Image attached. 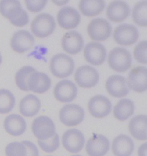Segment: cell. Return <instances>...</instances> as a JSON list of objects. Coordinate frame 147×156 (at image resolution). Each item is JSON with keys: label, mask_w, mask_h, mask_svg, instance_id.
<instances>
[{"label": "cell", "mask_w": 147, "mask_h": 156, "mask_svg": "<svg viewBox=\"0 0 147 156\" xmlns=\"http://www.w3.org/2000/svg\"><path fill=\"white\" fill-rule=\"evenodd\" d=\"M0 13L16 27H22L29 23V16L19 1H1Z\"/></svg>", "instance_id": "1"}, {"label": "cell", "mask_w": 147, "mask_h": 156, "mask_svg": "<svg viewBox=\"0 0 147 156\" xmlns=\"http://www.w3.org/2000/svg\"><path fill=\"white\" fill-rule=\"evenodd\" d=\"M49 68L54 76L64 79L73 73L75 63L73 59L67 55L56 54L51 59Z\"/></svg>", "instance_id": "2"}, {"label": "cell", "mask_w": 147, "mask_h": 156, "mask_svg": "<svg viewBox=\"0 0 147 156\" xmlns=\"http://www.w3.org/2000/svg\"><path fill=\"white\" fill-rule=\"evenodd\" d=\"M132 58L131 53L123 47H115L108 55L109 67L118 73H124L131 68Z\"/></svg>", "instance_id": "3"}, {"label": "cell", "mask_w": 147, "mask_h": 156, "mask_svg": "<svg viewBox=\"0 0 147 156\" xmlns=\"http://www.w3.org/2000/svg\"><path fill=\"white\" fill-rule=\"evenodd\" d=\"M56 28L54 17L48 13H41L34 17L31 23V30L40 39L45 38L52 34Z\"/></svg>", "instance_id": "4"}, {"label": "cell", "mask_w": 147, "mask_h": 156, "mask_svg": "<svg viewBox=\"0 0 147 156\" xmlns=\"http://www.w3.org/2000/svg\"><path fill=\"white\" fill-rule=\"evenodd\" d=\"M138 38V30L133 25H120L115 28L113 32V39L115 42L123 46L133 45L137 42Z\"/></svg>", "instance_id": "5"}, {"label": "cell", "mask_w": 147, "mask_h": 156, "mask_svg": "<svg viewBox=\"0 0 147 156\" xmlns=\"http://www.w3.org/2000/svg\"><path fill=\"white\" fill-rule=\"evenodd\" d=\"M84 111L83 108L76 104L64 106L59 112L60 122L67 126H75L84 121Z\"/></svg>", "instance_id": "6"}, {"label": "cell", "mask_w": 147, "mask_h": 156, "mask_svg": "<svg viewBox=\"0 0 147 156\" xmlns=\"http://www.w3.org/2000/svg\"><path fill=\"white\" fill-rule=\"evenodd\" d=\"M112 31V26L106 20L96 18L88 24L87 32L90 39L94 41H102L109 39Z\"/></svg>", "instance_id": "7"}, {"label": "cell", "mask_w": 147, "mask_h": 156, "mask_svg": "<svg viewBox=\"0 0 147 156\" xmlns=\"http://www.w3.org/2000/svg\"><path fill=\"white\" fill-rule=\"evenodd\" d=\"M32 130L38 140H48L56 134L55 126L52 120L47 116H40L34 119L32 125Z\"/></svg>", "instance_id": "8"}, {"label": "cell", "mask_w": 147, "mask_h": 156, "mask_svg": "<svg viewBox=\"0 0 147 156\" xmlns=\"http://www.w3.org/2000/svg\"><path fill=\"white\" fill-rule=\"evenodd\" d=\"M99 79L98 71L93 67L84 65L79 67L75 73V80L79 87L90 88L97 85Z\"/></svg>", "instance_id": "9"}, {"label": "cell", "mask_w": 147, "mask_h": 156, "mask_svg": "<svg viewBox=\"0 0 147 156\" xmlns=\"http://www.w3.org/2000/svg\"><path fill=\"white\" fill-rule=\"evenodd\" d=\"M62 142L64 147L71 153H77L84 147L85 138L82 132L76 129H69L62 136Z\"/></svg>", "instance_id": "10"}, {"label": "cell", "mask_w": 147, "mask_h": 156, "mask_svg": "<svg viewBox=\"0 0 147 156\" xmlns=\"http://www.w3.org/2000/svg\"><path fill=\"white\" fill-rule=\"evenodd\" d=\"M147 69L144 66H137L130 71L127 77L128 88L136 93L147 90Z\"/></svg>", "instance_id": "11"}, {"label": "cell", "mask_w": 147, "mask_h": 156, "mask_svg": "<svg viewBox=\"0 0 147 156\" xmlns=\"http://www.w3.org/2000/svg\"><path fill=\"white\" fill-rule=\"evenodd\" d=\"M78 88L74 83L67 79H64L57 83L54 87V97L62 103L73 101L77 96Z\"/></svg>", "instance_id": "12"}, {"label": "cell", "mask_w": 147, "mask_h": 156, "mask_svg": "<svg viewBox=\"0 0 147 156\" xmlns=\"http://www.w3.org/2000/svg\"><path fill=\"white\" fill-rule=\"evenodd\" d=\"M88 110L90 114L96 118L108 116L112 111V103L108 98L102 95L94 96L89 101Z\"/></svg>", "instance_id": "13"}, {"label": "cell", "mask_w": 147, "mask_h": 156, "mask_svg": "<svg viewBox=\"0 0 147 156\" xmlns=\"http://www.w3.org/2000/svg\"><path fill=\"white\" fill-rule=\"evenodd\" d=\"M34 40L32 34L26 30H20L13 35L10 46L12 49L19 54H23L33 48Z\"/></svg>", "instance_id": "14"}, {"label": "cell", "mask_w": 147, "mask_h": 156, "mask_svg": "<svg viewBox=\"0 0 147 156\" xmlns=\"http://www.w3.org/2000/svg\"><path fill=\"white\" fill-rule=\"evenodd\" d=\"M84 57L86 62L91 65H101L106 58V48L99 43L90 42L84 47Z\"/></svg>", "instance_id": "15"}, {"label": "cell", "mask_w": 147, "mask_h": 156, "mask_svg": "<svg viewBox=\"0 0 147 156\" xmlns=\"http://www.w3.org/2000/svg\"><path fill=\"white\" fill-rule=\"evenodd\" d=\"M109 149L110 142L102 134H94L86 145V151L89 156H104Z\"/></svg>", "instance_id": "16"}, {"label": "cell", "mask_w": 147, "mask_h": 156, "mask_svg": "<svg viewBox=\"0 0 147 156\" xmlns=\"http://www.w3.org/2000/svg\"><path fill=\"white\" fill-rule=\"evenodd\" d=\"M105 87L109 95L117 98L127 96L129 92L127 79L119 75H113L109 77L105 83Z\"/></svg>", "instance_id": "17"}, {"label": "cell", "mask_w": 147, "mask_h": 156, "mask_svg": "<svg viewBox=\"0 0 147 156\" xmlns=\"http://www.w3.org/2000/svg\"><path fill=\"white\" fill-rule=\"evenodd\" d=\"M57 20L60 27L64 29H74L81 21V15L78 11L73 7L64 6L60 9Z\"/></svg>", "instance_id": "18"}, {"label": "cell", "mask_w": 147, "mask_h": 156, "mask_svg": "<svg viewBox=\"0 0 147 156\" xmlns=\"http://www.w3.org/2000/svg\"><path fill=\"white\" fill-rule=\"evenodd\" d=\"M61 44L62 48L67 54L76 55L84 47V41L81 34L77 31H70L64 34Z\"/></svg>", "instance_id": "19"}, {"label": "cell", "mask_w": 147, "mask_h": 156, "mask_svg": "<svg viewBox=\"0 0 147 156\" xmlns=\"http://www.w3.org/2000/svg\"><path fill=\"white\" fill-rule=\"evenodd\" d=\"M130 15V8L127 3L123 1H114L109 3L106 9L108 19L114 23L124 21Z\"/></svg>", "instance_id": "20"}, {"label": "cell", "mask_w": 147, "mask_h": 156, "mask_svg": "<svg viewBox=\"0 0 147 156\" xmlns=\"http://www.w3.org/2000/svg\"><path fill=\"white\" fill-rule=\"evenodd\" d=\"M51 86V80L44 73L34 71L30 75L28 81L29 90L37 94H43L49 90Z\"/></svg>", "instance_id": "21"}, {"label": "cell", "mask_w": 147, "mask_h": 156, "mask_svg": "<svg viewBox=\"0 0 147 156\" xmlns=\"http://www.w3.org/2000/svg\"><path fill=\"white\" fill-rule=\"evenodd\" d=\"M5 131L12 136H20L23 134L27 129V123L19 114H12L6 117L4 122Z\"/></svg>", "instance_id": "22"}, {"label": "cell", "mask_w": 147, "mask_h": 156, "mask_svg": "<svg viewBox=\"0 0 147 156\" xmlns=\"http://www.w3.org/2000/svg\"><path fill=\"white\" fill-rule=\"evenodd\" d=\"M112 149L115 156H131L134 149V145L131 137L120 134L114 139Z\"/></svg>", "instance_id": "23"}, {"label": "cell", "mask_w": 147, "mask_h": 156, "mask_svg": "<svg viewBox=\"0 0 147 156\" xmlns=\"http://www.w3.org/2000/svg\"><path fill=\"white\" fill-rule=\"evenodd\" d=\"M147 116L138 115L129 123V130L134 138L140 141L147 140Z\"/></svg>", "instance_id": "24"}, {"label": "cell", "mask_w": 147, "mask_h": 156, "mask_svg": "<svg viewBox=\"0 0 147 156\" xmlns=\"http://www.w3.org/2000/svg\"><path fill=\"white\" fill-rule=\"evenodd\" d=\"M40 107L41 102L39 99L33 94H29L21 100L19 110L22 115L32 117L38 114Z\"/></svg>", "instance_id": "25"}, {"label": "cell", "mask_w": 147, "mask_h": 156, "mask_svg": "<svg viewBox=\"0 0 147 156\" xmlns=\"http://www.w3.org/2000/svg\"><path fill=\"white\" fill-rule=\"evenodd\" d=\"M134 112V104L129 99L120 100L114 107L113 115L118 121H124L131 117Z\"/></svg>", "instance_id": "26"}, {"label": "cell", "mask_w": 147, "mask_h": 156, "mask_svg": "<svg viewBox=\"0 0 147 156\" xmlns=\"http://www.w3.org/2000/svg\"><path fill=\"white\" fill-rule=\"evenodd\" d=\"M105 7L104 1L82 0L79 4V8L85 16L91 17L99 15Z\"/></svg>", "instance_id": "27"}, {"label": "cell", "mask_w": 147, "mask_h": 156, "mask_svg": "<svg viewBox=\"0 0 147 156\" xmlns=\"http://www.w3.org/2000/svg\"><path fill=\"white\" fill-rule=\"evenodd\" d=\"M36 71V69L34 67L26 66L20 69L16 74L15 82L16 85L21 90L23 91H29L28 87V81L30 75Z\"/></svg>", "instance_id": "28"}, {"label": "cell", "mask_w": 147, "mask_h": 156, "mask_svg": "<svg viewBox=\"0 0 147 156\" xmlns=\"http://www.w3.org/2000/svg\"><path fill=\"white\" fill-rule=\"evenodd\" d=\"M15 96L7 89H0V114H5L10 112L15 107Z\"/></svg>", "instance_id": "29"}, {"label": "cell", "mask_w": 147, "mask_h": 156, "mask_svg": "<svg viewBox=\"0 0 147 156\" xmlns=\"http://www.w3.org/2000/svg\"><path fill=\"white\" fill-rule=\"evenodd\" d=\"M147 15V2L146 1H140L133 9L132 18L133 21L140 27H146Z\"/></svg>", "instance_id": "30"}, {"label": "cell", "mask_w": 147, "mask_h": 156, "mask_svg": "<svg viewBox=\"0 0 147 156\" xmlns=\"http://www.w3.org/2000/svg\"><path fill=\"white\" fill-rule=\"evenodd\" d=\"M6 156H27V149L23 142H12L5 148Z\"/></svg>", "instance_id": "31"}, {"label": "cell", "mask_w": 147, "mask_h": 156, "mask_svg": "<svg viewBox=\"0 0 147 156\" xmlns=\"http://www.w3.org/2000/svg\"><path fill=\"white\" fill-rule=\"evenodd\" d=\"M40 147L46 153H53L56 151L60 146V139L59 135L55 134L54 136L49 138L48 140L41 141H38Z\"/></svg>", "instance_id": "32"}, {"label": "cell", "mask_w": 147, "mask_h": 156, "mask_svg": "<svg viewBox=\"0 0 147 156\" xmlns=\"http://www.w3.org/2000/svg\"><path fill=\"white\" fill-rule=\"evenodd\" d=\"M147 41L144 40L140 41L134 49V57L140 63L147 64Z\"/></svg>", "instance_id": "33"}, {"label": "cell", "mask_w": 147, "mask_h": 156, "mask_svg": "<svg viewBox=\"0 0 147 156\" xmlns=\"http://www.w3.org/2000/svg\"><path fill=\"white\" fill-rule=\"evenodd\" d=\"M25 4L28 10L31 12L37 13L43 9L47 4V1H25Z\"/></svg>", "instance_id": "34"}, {"label": "cell", "mask_w": 147, "mask_h": 156, "mask_svg": "<svg viewBox=\"0 0 147 156\" xmlns=\"http://www.w3.org/2000/svg\"><path fill=\"white\" fill-rule=\"evenodd\" d=\"M27 149V156H39V150L36 145L29 141H23Z\"/></svg>", "instance_id": "35"}, {"label": "cell", "mask_w": 147, "mask_h": 156, "mask_svg": "<svg viewBox=\"0 0 147 156\" xmlns=\"http://www.w3.org/2000/svg\"><path fill=\"white\" fill-rule=\"evenodd\" d=\"M147 142L144 143L141 146H140L138 151V156H147Z\"/></svg>", "instance_id": "36"}, {"label": "cell", "mask_w": 147, "mask_h": 156, "mask_svg": "<svg viewBox=\"0 0 147 156\" xmlns=\"http://www.w3.org/2000/svg\"><path fill=\"white\" fill-rule=\"evenodd\" d=\"M52 2H54V4H56L58 6H62V5H65L66 4H67L69 2L68 1H52Z\"/></svg>", "instance_id": "37"}, {"label": "cell", "mask_w": 147, "mask_h": 156, "mask_svg": "<svg viewBox=\"0 0 147 156\" xmlns=\"http://www.w3.org/2000/svg\"><path fill=\"white\" fill-rule=\"evenodd\" d=\"M2 56H1V55L0 54V64L1 63V62H2Z\"/></svg>", "instance_id": "38"}, {"label": "cell", "mask_w": 147, "mask_h": 156, "mask_svg": "<svg viewBox=\"0 0 147 156\" xmlns=\"http://www.w3.org/2000/svg\"><path fill=\"white\" fill-rule=\"evenodd\" d=\"M80 156V155H74V156Z\"/></svg>", "instance_id": "39"}, {"label": "cell", "mask_w": 147, "mask_h": 156, "mask_svg": "<svg viewBox=\"0 0 147 156\" xmlns=\"http://www.w3.org/2000/svg\"></svg>", "instance_id": "40"}]
</instances>
